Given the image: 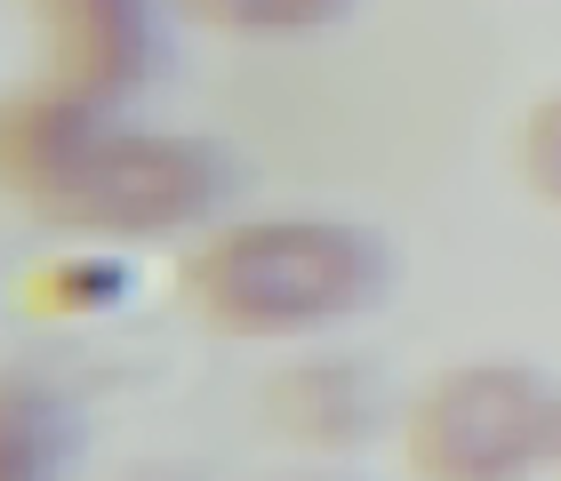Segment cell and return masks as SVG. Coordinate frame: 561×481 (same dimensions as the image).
Segmentation results:
<instances>
[{
    "label": "cell",
    "mask_w": 561,
    "mask_h": 481,
    "mask_svg": "<svg viewBox=\"0 0 561 481\" xmlns=\"http://www.w3.org/2000/svg\"><path fill=\"white\" fill-rule=\"evenodd\" d=\"M0 176L16 209L72 241H176L209 233L241 193L233 145L201 129H137L57 81H33L0 113Z\"/></svg>",
    "instance_id": "cell-1"
},
{
    "label": "cell",
    "mask_w": 561,
    "mask_h": 481,
    "mask_svg": "<svg viewBox=\"0 0 561 481\" xmlns=\"http://www.w3.org/2000/svg\"><path fill=\"white\" fill-rule=\"evenodd\" d=\"M176 306L233 345H305L393 297V241L377 225L280 209L209 225L169 273Z\"/></svg>",
    "instance_id": "cell-2"
},
{
    "label": "cell",
    "mask_w": 561,
    "mask_h": 481,
    "mask_svg": "<svg viewBox=\"0 0 561 481\" xmlns=\"http://www.w3.org/2000/svg\"><path fill=\"white\" fill-rule=\"evenodd\" d=\"M401 466L425 481H522L561 466V377L514 353L433 369L401 410Z\"/></svg>",
    "instance_id": "cell-3"
},
{
    "label": "cell",
    "mask_w": 561,
    "mask_h": 481,
    "mask_svg": "<svg viewBox=\"0 0 561 481\" xmlns=\"http://www.w3.org/2000/svg\"><path fill=\"white\" fill-rule=\"evenodd\" d=\"M41 41V81L129 113L169 72L176 0H16Z\"/></svg>",
    "instance_id": "cell-4"
},
{
    "label": "cell",
    "mask_w": 561,
    "mask_h": 481,
    "mask_svg": "<svg viewBox=\"0 0 561 481\" xmlns=\"http://www.w3.org/2000/svg\"><path fill=\"white\" fill-rule=\"evenodd\" d=\"M265 417H273L280 442L345 458V449H369L386 434L393 386H386V369H377L369 353H297L265 386Z\"/></svg>",
    "instance_id": "cell-5"
},
{
    "label": "cell",
    "mask_w": 561,
    "mask_h": 481,
    "mask_svg": "<svg viewBox=\"0 0 561 481\" xmlns=\"http://www.w3.org/2000/svg\"><path fill=\"white\" fill-rule=\"evenodd\" d=\"M89 449V410L41 369L0 377V473L9 481H65Z\"/></svg>",
    "instance_id": "cell-6"
},
{
    "label": "cell",
    "mask_w": 561,
    "mask_h": 481,
    "mask_svg": "<svg viewBox=\"0 0 561 481\" xmlns=\"http://www.w3.org/2000/svg\"><path fill=\"white\" fill-rule=\"evenodd\" d=\"M137 297V257L121 241H96V249H57L41 257L33 273L16 282V306L33 321H105Z\"/></svg>",
    "instance_id": "cell-7"
},
{
    "label": "cell",
    "mask_w": 561,
    "mask_h": 481,
    "mask_svg": "<svg viewBox=\"0 0 561 481\" xmlns=\"http://www.w3.org/2000/svg\"><path fill=\"white\" fill-rule=\"evenodd\" d=\"M362 0H176V16L225 41H297V33H337Z\"/></svg>",
    "instance_id": "cell-8"
},
{
    "label": "cell",
    "mask_w": 561,
    "mask_h": 481,
    "mask_svg": "<svg viewBox=\"0 0 561 481\" xmlns=\"http://www.w3.org/2000/svg\"><path fill=\"white\" fill-rule=\"evenodd\" d=\"M514 169H522L529 201H546V209L561 217V89H546L538 105L522 113V129H514Z\"/></svg>",
    "instance_id": "cell-9"
}]
</instances>
